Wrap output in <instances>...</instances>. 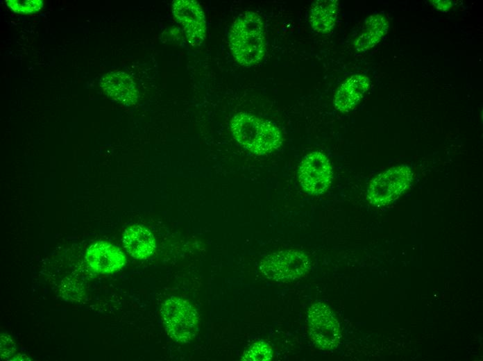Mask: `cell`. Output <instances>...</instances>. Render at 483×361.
<instances>
[{
    "label": "cell",
    "instance_id": "cell-1",
    "mask_svg": "<svg viewBox=\"0 0 483 361\" xmlns=\"http://www.w3.org/2000/svg\"><path fill=\"white\" fill-rule=\"evenodd\" d=\"M229 47L240 65L255 66L266 53L264 24L261 16L253 11L240 14L233 22L228 34Z\"/></svg>",
    "mask_w": 483,
    "mask_h": 361
},
{
    "label": "cell",
    "instance_id": "cell-2",
    "mask_svg": "<svg viewBox=\"0 0 483 361\" xmlns=\"http://www.w3.org/2000/svg\"><path fill=\"white\" fill-rule=\"evenodd\" d=\"M230 128L237 142L257 156L273 153L282 144V133L274 123L250 113L235 114L230 121Z\"/></svg>",
    "mask_w": 483,
    "mask_h": 361
},
{
    "label": "cell",
    "instance_id": "cell-3",
    "mask_svg": "<svg viewBox=\"0 0 483 361\" xmlns=\"http://www.w3.org/2000/svg\"><path fill=\"white\" fill-rule=\"evenodd\" d=\"M160 315L166 333L178 342H189L198 332V313L185 299L169 296L162 304Z\"/></svg>",
    "mask_w": 483,
    "mask_h": 361
},
{
    "label": "cell",
    "instance_id": "cell-4",
    "mask_svg": "<svg viewBox=\"0 0 483 361\" xmlns=\"http://www.w3.org/2000/svg\"><path fill=\"white\" fill-rule=\"evenodd\" d=\"M413 178L412 169L407 165L390 167L370 181L366 198L374 206L388 205L398 199L408 190Z\"/></svg>",
    "mask_w": 483,
    "mask_h": 361
},
{
    "label": "cell",
    "instance_id": "cell-5",
    "mask_svg": "<svg viewBox=\"0 0 483 361\" xmlns=\"http://www.w3.org/2000/svg\"><path fill=\"white\" fill-rule=\"evenodd\" d=\"M310 267V262L305 253L287 249L264 257L260 262V270L269 279L286 281L301 277Z\"/></svg>",
    "mask_w": 483,
    "mask_h": 361
},
{
    "label": "cell",
    "instance_id": "cell-6",
    "mask_svg": "<svg viewBox=\"0 0 483 361\" xmlns=\"http://www.w3.org/2000/svg\"><path fill=\"white\" fill-rule=\"evenodd\" d=\"M307 326L311 339L319 349L331 350L340 343L341 333L339 323L325 303L318 302L310 307Z\"/></svg>",
    "mask_w": 483,
    "mask_h": 361
},
{
    "label": "cell",
    "instance_id": "cell-7",
    "mask_svg": "<svg viewBox=\"0 0 483 361\" xmlns=\"http://www.w3.org/2000/svg\"><path fill=\"white\" fill-rule=\"evenodd\" d=\"M333 177L329 158L321 151L305 155L300 162L298 181L302 189L309 194L320 195L330 187Z\"/></svg>",
    "mask_w": 483,
    "mask_h": 361
},
{
    "label": "cell",
    "instance_id": "cell-8",
    "mask_svg": "<svg viewBox=\"0 0 483 361\" xmlns=\"http://www.w3.org/2000/svg\"><path fill=\"white\" fill-rule=\"evenodd\" d=\"M172 12L183 26L188 43L200 46L206 36V21L201 5L193 0H176L172 4Z\"/></svg>",
    "mask_w": 483,
    "mask_h": 361
},
{
    "label": "cell",
    "instance_id": "cell-9",
    "mask_svg": "<svg viewBox=\"0 0 483 361\" xmlns=\"http://www.w3.org/2000/svg\"><path fill=\"white\" fill-rule=\"evenodd\" d=\"M85 260L93 271L101 274L117 272L127 262L123 251L106 241H98L90 245L86 251Z\"/></svg>",
    "mask_w": 483,
    "mask_h": 361
},
{
    "label": "cell",
    "instance_id": "cell-10",
    "mask_svg": "<svg viewBox=\"0 0 483 361\" xmlns=\"http://www.w3.org/2000/svg\"><path fill=\"white\" fill-rule=\"evenodd\" d=\"M99 86L108 96L124 106L135 104L139 96L134 80L124 72H108L101 78Z\"/></svg>",
    "mask_w": 483,
    "mask_h": 361
},
{
    "label": "cell",
    "instance_id": "cell-11",
    "mask_svg": "<svg viewBox=\"0 0 483 361\" xmlns=\"http://www.w3.org/2000/svg\"><path fill=\"white\" fill-rule=\"evenodd\" d=\"M370 78L364 74H354L346 79L337 89L334 106L340 112H348L356 108L370 88Z\"/></svg>",
    "mask_w": 483,
    "mask_h": 361
},
{
    "label": "cell",
    "instance_id": "cell-12",
    "mask_svg": "<svg viewBox=\"0 0 483 361\" xmlns=\"http://www.w3.org/2000/svg\"><path fill=\"white\" fill-rule=\"evenodd\" d=\"M122 242L127 253L137 260L150 258L155 253L157 248L153 233L139 224H133L124 230Z\"/></svg>",
    "mask_w": 483,
    "mask_h": 361
},
{
    "label": "cell",
    "instance_id": "cell-13",
    "mask_svg": "<svg viewBox=\"0 0 483 361\" xmlns=\"http://www.w3.org/2000/svg\"><path fill=\"white\" fill-rule=\"evenodd\" d=\"M389 24L381 14H373L367 17L362 33L353 42L357 52H366L373 48L387 33Z\"/></svg>",
    "mask_w": 483,
    "mask_h": 361
},
{
    "label": "cell",
    "instance_id": "cell-14",
    "mask_svg": "<svg viewBox=\"0 0 483 361\" xmlns=\"http://www.w3.org/2000/svg\"><path fill=\"white\" fill-rule=\"evenodd\" d=\"M339 2L337 0H318L310 9L309 23L318 33H327L334 26L338 16Z\"/></svg>",
    "mask_w": 483,
    "mask_h": 361
},
{
    "label": "cell",
    "instance_id": "cell-15",
    "mask_svg": "<svg viewBox=\"0 0 483 361\" xmlns=\"http://www.w3.org/2000/svg\"><path fill=\"white\" fill-rule=\"evenodd\" d=\"M273 357V351L270 345L264 342L258 341L253 343L244 353L242 360L247 361H266Z\"/></svg>",
    "mask_w": 483,
    "mask_h": 361
},
{
    "label": "cell",
    "instance_id": "cell-16",
    "mask_svg": "<svg viewBox=\"0 0 483 361\" xmlns=\"http://www.w3.org/2000/svg\"><path fill=\"white\" fill-rule=\"evenodd\" d=\"M6 3L12 12L22 15L37 12L44 6L42 0H6Z\"/></svg>",
    "mask_w": 483,
    "mask_h": 361
},
{
    "label": "cell",
    "instance_id": "cell-17",
    "mask_svg": "<svg viewBox=\"0 0 483 361\" xmlns=\"http://www.w3.org/2000/svg\"><path fill=\"white\" fill-rule=\"evenodd\" d=\"M8 336L3 335L1 337V354L2 359L9 358L15 351V343Z\"/></svg>",
    "mask_w": 483,
    "mask_h": 361
},
{
    "label": "cell",
    "instance_id": "cell-18",
    "mask_svg": "<svg viewBox=\"0 0 483 361\" xmlns=\"http://www.w3.org/2000/svg\"><path fill=\"white\" fill-rule=\"evenodd\" d=\"M432 4L439 10L443 12L448 11L452 7V1L448 0L441 1V0H433L431 1Z\"/></svg>",
    "mask_w": 483,
    "mask_h": 361
}]
</instances>
